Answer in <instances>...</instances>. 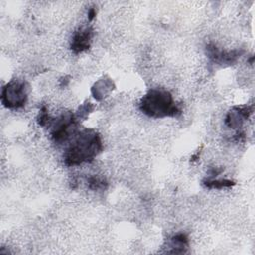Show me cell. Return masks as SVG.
I'll return each instance as SVG.
<instances>
[{"instance_id":"1","label":"cell","mask_w":255,"mask_h":255,"mask_svg":"<svg viewBox=\"0 0 255 255\" xmlns=\"http://www.w3.org/2000/svg\"><path fill=\"white\" fill-rule=\"evenodd\" d=\"M102 142L100 136L91 129H85L73 138L66 150L65 160L68 165L81 164L92 160L101 150Z\"/></svg>"},{"instance_id":"2","label":"cell","mask_w":255,"mask_h":255,"mask_svg":"<svg viewBox=\"0 0 255 255\" xmlns=\"http://www.w3.org/2000/svg\"><path fill=\"white\" fill-rule=\"evenodd\" d=\"M141 111L149 117H172L179 114L171 95L164 90L153 89L143 96L140 103Z\"/></svg>"},{"instance_id":"3","label":"cell","mask_w":255,"mask_h":255,"mask_svg":"<svg viewBox=\"0 0 255 255\" xmlns=\"http://www.w3.org/2000/svg\"><path fill=\"white\" fill-rule=\"evenodd\" d=\"M27 100V86L25 82L13 80L8 83L2 92V102L9 108H19Z\"/></svg>"},{"instance_id":"4","label":"cell","mask_w":255,"mask_h":255,"mask_svg":"<svg viewBox=\"0 0 255 255\" xmlns=\"http://www.w3.org/2000/svg\"><path fill=\"white\" fill-rule=\"evenodd\" d=\"M90 41L91 30L89 28H82L74 35L71 47L75 52H82L89 47Z\"/></svg>"}]
</instances>
